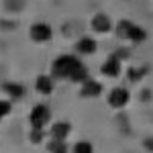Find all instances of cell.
Returning a JSON list of instances; mask_svg holds the SVG:
<instances>
[{"instance_id": "4", "label": "cell", "mask_w": 153, "mask_h": 153, "mask_svg": "<svg viewBox=\"0 0 153 153\" xmlns=\"http://www.w3.org/2000/svg\"><path fill=\"white\" fill-rule=\"evenodd\" d=\"M29 37L35 43H49L53 39V27L49 23H33L29 29Z\"/></svg>"}, {"instance_id": "13", "label": "cell", "mask_w": 153, "mask_h": 153, "mask_svg": "<svg viewBox=\"0 0 153 153\" xmlns=\"http://www.w3.org/2000/svg\"><path fill=\"white\" fill-rule=\"evenodd\" d=\"M88 78H90V71H88V68L80 61V63H78V68L74 70V74L70 76V82H74V84H78V86H80V84L86 82Z\"/></svg>"}, {"instance_id": "17", "label": "cell", "mask_w": 153, "mask_h": 153, "mask_svg": "<svg viewBox=\"0 0 153 153\" xmlns=\"http://www.w3.org/2000/svg\"><path fill=\"white\" fill-rule=\"evenodd\" d=\"M71 153H94V145L90 141H78L71 147Z\"/></svg>"}, {"instance_id": "18", "label": "cell", "mask_w": 153, "mask_h": 153, "mask_svg": "<svg viewBox=\"0 0 153 153\" xmlns=\"http://www.w3.org/2000/svg\"><path fill=\"white\" fill-rule=\"evenodd\" d=\"M12 112V100L10 98H0V120L6 118Z\"/></svg>"}, {"instance_id": "11", "label": "cell", "mask_w": 153, "mask_h": 153, "mask_svg": "<svg viewBox=\"0 0 153 153\" xmlns=\"http://www.w3.org/2000/svg\"><path fill=\"white\" fill-rule=\"evenodd\" d=\"M96 49H98V43L94 37H80L76 43V51L80 55H92V53H96Z\"/></svg>"}, {"instance_id": "6", "label": "cell", "mask_w": 153, "mask_h": 153, "mask_svg": "<svg viewBox=\"0 0 153 153\" xmlns=\"http://www.w3.org/2000/svg\"><path fill=\"white\" fill-rule=\"evenodd\" d=\"M90 27H92V31L98 33V35H106V33H110L114 29L112 19L108 14H104V12H96L94 16L90 19Z\"/></svg>"}, {"instance_id": "12", "label": "cell", "mask_w": 153, "mask_h": 153, "mask_svg": "<svg viewBox=\"0 0 153 153\" xmlns=\"http://www.w3.org/2000/svg\"><path fill=\"white\" fill-rule=\"evenodd\" d=\"M2 90H4V94L8 96L10 100H19V98L25 96V86L21 82H4L2 84Z\"/></svg>"}, {"instance_id": "8", "label": "cell", "mask_w": 153, "mask_h": 153, "mask_svg": "<svg viewBox=\"0 0 153 153\" xmlns=\"http://www.w3.org/2000/svg\"><path fill=\"white\" fill-rule=\"evenodd\" d=\"M35 90L41 96H49L55 90V78L51 74H39L35 78Z\"/></svg>"}, {"instance_id": "16", "label": "cell", "mask_w": 153, "mask_h": 153, "mask_svg": "<svg viewBox=\"0 0 153 153\" xmlns=\"http://www.w3.org/2000/svg\"><path fill=\"white\" fill-rule=\"evenodd\" d=\"M145 74H147V68H129V70H127V76H129L131 82H139V80H143Z\"/></svg>"}, {"instance_id": "2", "label": "cell", "mask_w": 153, "mask_h": 153, "mask_svg": "<svg viewBox=\"0 0 153 153\" xmlns=\"http://www.w3.org/2000/svg\"><path fill=\"white\" fill-rule=\"evenodd\" d=\"M114 31H117L118 39L131 41V43H135V45H139V43H143V41L147 39V31H145L143 27H139V25H135L133 21H129V19L118 21Z\"/></svg>"}, {"instance_id": "3", "label": "cell", "mask_w": 153, "mask_h": 153, "mask_svg": "<svg viewBox=\"0 0 153 153\" xmlns=\"http://www.w3.org/2000/svg\"><path fill=\"white\" fill-rule=\"evenodd\" d=\"M51 120V108L47 104H35L29 112V127L33 129H45Z\"/></svg>"}, {"instance_id": "9", "label": "cell", "mask_w": 153, "mask_h": 153, "mask_svg": "<svg viewBox=\"0 0 153 153\" xmlns=\"http://www.w3.org/2000/svg\"><path fill=\"white\" fill-rule=\"evenodd\" d=\"M102 94V84L96 82V80H86V82L80 84V96L82 98H98Z\"/></svg>"}, {"instance_id": "19", "label": "cell", "mask_w": 153, "mask_h": 153, "mask_svg": "<svg viewBox=\"0 0 153 153\" xmlns=\"http://www.w3.org/2000/svg\"><path fill=\"white\" fill-rule=\"evenodd\" d=\"M145 145H147L149 149H153V139H147V141H145Z\"/></svg>"}, {"instance_id": "14", "label": "cell", "mask_w": 153, "mask_h": 153, "mask_svg": "<svg viewBox=\"0 0 153 153\" xmlns=\"http://www.w3.org/2000/svg\"><path fill=\"white\" fill-rule=\"evenodd\" d=\"M45 149H47L49 153H68L70 149H68V145H65V141H59V139H51L49 137L47 145H45Z\"/></svg>"}, {"instance_id": "15", "label": "cell", "mask_w": 153, "mask_h": 153, "mask_svg": "<svg viewBox=\"0 0 153 153\" xmlns=\"http://www.w3.org/2000/svg\"><path fill=\"white\" fill-rule=\"evenodd\" d=\"M29 141L33 145H39V143H45V129H33L29 131Z\"/></svg>"}, {"instance_id": "1", "label": "cell", "mask_w": 153, "mask_h": 153, "mask_svg": "<svg viewBox=\"0 0 153 153\" xmlns=\"http://www.w3.org/2000/svg\"><path fill=\"white\" fill-rule=\"evenodd\" d=\"M78 63H80L78 55H70V53L59 55L51 61V76L55 80H70V76L78 68Z\"/></svg>"}, {"instance_id": "5", "label": "cell", "mask_w": 153, "mask_h": 153, "mask_svg": "<svg viewBox=\"0 0 153 153\" xmlns=\"http://www.w3.org/2000/svg\"><path fill=\"white\" fill-rule=\"evenodd\" d=\"M131 102V92L127 88H123V86H118V88H112L110 90V94H108V106L110 108H125V106Z\"/></svg>"}, {"instance_id": "7", "label": "cell", "mask_w": 153, "mask_h": 153, "mask_svg": "<svg viewBox=\"0 0 153 153\" xmlns=\"http://www.w3.org/2000/svg\"><path fill=\"white\" fill-rule=\"evenodd\" d=\"M100 70H102V76H106V78H118L120 76V70H123V57L118 53L108 55Z\"/></svg>"}, {"instance_id": "10", "label": "cell", "mask_w": 153, "mask_h": 153, "mask_svg": "<svg viewBox=\"0 0 153 153\" xmlns=\"http://www.w3.org/2000/svg\"><path fill=\"white\" fill-rule=\"evenodd\" d=\"M71 133V125L68 120H57V123H53L51 125V129H49V137L51 139H59V141H65L68 137H70Z\"/></svg>"}]
</instances>
